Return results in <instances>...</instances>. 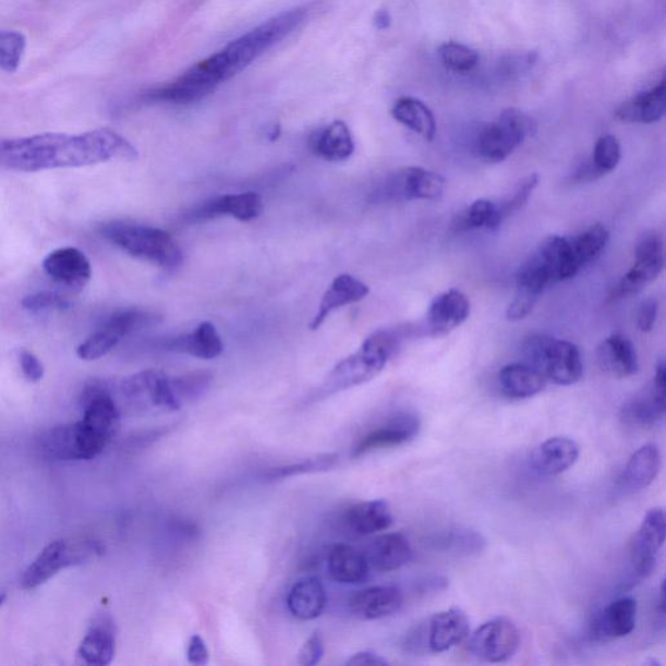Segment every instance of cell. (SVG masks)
Listing matches in <instances>:
<instances>
[{
    "instance_id": "obj_20",
    "label": "cell",
    "mask_w": 666,
    "mask_h": 666,
    "mask_svg": "<svg viewBox=\"0 0 666 666\" xmlns=\"http://www.w3.org/2000/svg\"><path fill=\"white\" fill-rule=\"evenodd\" d=\"M637 614L635 598H618L594 617L591 622L590 634L597 642H608L628 637L635 629Z\"/></svg>"
},
{
    "instance_id": "obj_45",
    "label": "cell",
    "mask_w": 666,
    "mask_h": 666,
    "mask_svg": "<svg viewBox=\"0 0 666 666\" xmlns=\"http://www.w3.org/2000/svg\"><path fill=\"white\" fill-rule=\"evenodd\" d=\"M621 160V146L615 136H603L597 140L591 164L594 166L598 177L616 170Z\"/></svg>"
},
{
    "instance_id": "obj_6",
    "label": "cell",
    "mask_w": 666,
    "mask_h": 666,
    "mask_svg": "<svg viewBox=\"0 0 666 666\" xmlns=\"http://www.w3.org/2000/svg\"><path fill=\"white\" fill-rule=\"evenodd\" d=\"M104 547L97 541L80 540L53 541L39 552L28 568L24 571L20 584L24 590H35L43 586L59 571L76 567L90 560L92 557L102 554Z\"/></svg>"
},
{
    "instance_id": "obj_52",
    "label": "cell",
    "mask_w": 666,
    "mask_h": 666,
    "mask_svg": "<svg viewBox=\"0 0 666 666\" xmlns=\"http://www.w3.org/2000/svg\"><path fill=\"white\" fill-rule=\"evenodd\" d=\"M658 304L655 299H647L642 302L638 313V327L642 332H650L654 328L657 319Z\"/></svg>"
},
{
    "instance_id": "obj_51",
    "label": "cell",
    "mask_w": 666,
    "mask_h": 666,
    "mask_svg": "<svg viewBox=\"0 0 666 666\" xmlns=\"http://www.w3.org/2000/svg\"><path fill=\"white\" fill-rule=\"evenodd\" d=\"M20 366L26 379L32 383H37L44 378L45 368L43 362L37 356L28 351L20 352Z\"/></svg>"
},
{
    "instance_id": "obj_22",
    "label": "cell",
    "mask_w": 666,
    "mask_h": 666,
    "mask_svg": "<svg viewBox=\"0 0 666 666\" xmlns=\"http://www.w3.org/2000/svg\"><path fill=\"white\" fill-rule=\"evenodd\" d=\"M470 635V622L465 611L450 608L429 618L426 645L434 654H441L461 644Z\"/></svg>"
},
{
    "instance_id": "obj_47",
    "label": "cell",
    "mask_w": 666,
    "mask_h": 666,
    "mask_svg": "<svg viewBox=\"0 0 666 666\" xmlns=\"http://www.w3.org/2000/svg\"><path fill=\"white\" fill-rule=\"evenodd\" d=\"M537 184H540V177H537L536 173L529 174L528 178H524L521 183L518 184L513 192V196L499 204L502 220H507L511 215L520 211L521 208L528 204Z\"/></svg>"
},
{
    "instance_id": "obj_15",
    "label": "cell",
    "mask_w": 666,
    "mask_h": 666,
    "mask_svg": "<svg viewBox=\"0 0 666 666\" xmlns=\"http://www.w3.org/2000/svg\"><path fill=\"white\" fill-rule=\"evenodd\" d=\"M421 428L419 416L410 413H399L388 419L382 426L362 436L353 447V457H361L376 450L403 446L415 439Z\"/></svg>"
},
{
    "instance_id": "obj_24",
    "label": "cell",
    "mask_w": 666,
    "mask_h": 666,
    "mask_svg": "<svg viewBox=\"0 0 666 666\" xmlns=\"http://www.w3.org/2000/svg\"><path fill=\"white\" fill-rule=\"evenodd\" d=\"M470 315V301L457 289L444 292L433 301L427 313V329L432 336H444L460 327Z\"/></svg>"
},
{
    "instance_id": "obj_50",
    "label": "cell",
    "mask_w": 666,
    "mask_h": 666,
    "mask_svg": "<svg viewBox=\"0 0 666 666\" xmlns=\"http://www.w3.org/2000/svg\"><path fill=\"white\" fill-rule=\"evenodd\" d=\"M537 56L535 52H524L521 56H511L504 60L501 70L508 77H518L529 72L535 65Z\"/></svg>"
},
{
    "instance_id": "obj_32",
    "label": "cell",
    "mask_w": 666,
    "mask_h": 666,
    "mask_svg": "<svg viewBox=\"0 0 666 666\" xmlns=\"http://www.w3.org/2000/svg\"><path fill=\"white\" fill-rule=\"evenodd\" d=\"M287 605L292 616L299 620H315L326 609V589L316 577L301 578L289 591Z\"/></svg>"
},
{
    "instance_id": "obj_16",
    "label": "cell",
    "mask_w": 666,
    "mask_h": 666,
    "mask_svg": "<svg viewBox=\"0 0 666 666\" xmlns=\"http://www.w3.org/2000/svg\"><path fill=\"white\" fill-rule=\"evenodd\" d=\"M665 362H658L655 378L644 392L631 399L621 410V420L630 426L649 427L665 415Z\"/></svg>"
},
{
    "instance_id": "obj_33",
    "label": "cell",
    "mask_w": 666,
    "mask_h": 666,
    "mask_svg": "<svg viewBox=\"0 0 666 666\" xmlns=\"http://www.w3.org/2000/svg\"><path fill=\"white\" fill-rule=\"evenodd\" d=\"M368 564L379 571L399 570L412 560L413 549L405 536L399 533L380 535L370 544Z\"/></svg>"
},
{
    "instance_id": "obj_56",
    "label": "cell",
    "mask_w": 666,
    "mask_h": 666,
    "mask_svg": "<svg viewBox=\"0 0 666 666\" xmlns=\"http://www.w3.org/2000/svg\"><path fill=\"white\" fill-rule=\"evenodd\" d=\"M658 611H661V616H665V582L663 581L661 588V597H658Z\"/></svg>"
},
{
    "instance_id": "obj_43",
    "label": "cell",
    "mask_w": 666,
    "mask_h": 666,
    "mask_svg": "<svg viewBox=\"0 0 666 666\" xmlns=\"http://www.w3.org/2000/svg\"><path fill=\"white\" fill-rule=\"evenodd\" d=\"M439 57L448 70L469 72L480 63V53L467 45L446 43L439 47Z\"/></svg>"
},
{
    "instance_id": "obj_28",
    "label": "cell",
    "mask_w": 666,
    "mask_h": 666,
    "mask_svg": "<svg viewBox=\"0 0 666 666\" xmlns=\"http://www.w3.org/2000/svg\"><path fill=\"white\" fill-rule=\"evenodd\" d=\"M597 360L604 372L616 378H630L639 370L635 348L621 334L610 335L598 346Z\"/></svg>"
},
{
    "instance_id": "obj_19",
    "label": "cell",
    "mask_w": 666,
    "mask_h": 666,
    "mask_svg": "<svg viewBox=\"0 0 666 666\" xmlns=\"http://www.w3.org/2000/svg\"><path fill=\"white\" fill-rule=\"evenodd\" d=\"M531 257L542 267L550 284L574 278L582 270L571 240L561 235H550L544 240Z\"/></svg>"
},
{
    "instance_id": "obj_55",
    "label": "cell",
    "mask_w": 666,
    "mask_h": 666,
    "mask_svg": "<svg viewBox=\"0 0 666 666\" xmlns=\"http://www.w3.org/2000/svg\"><path fill=\"white\" fill-rule=\"evenodd\" d=\"M391 15H389L388 11L386 10H380L376 12V15L374 16V25L379 31L388 29L389 26H391Z\"/></svg>"
},
{
    "instance_id": "obj_9",
    "label": "cell",
    "mask_w": 666,
    "mask_h": 666,
    "mask_svg": "<svg viewBox=\"0 0 666 666\" xmlns=\"http://www.w3.org/2000/svg\"><path fill=\"white\" fill-rule=\"evenodd\" d=\"M116 396L118 402L121 399L134 409L172 413L183 408L174 395L170 376L159 370H145L128 376L116 385Z\"/></svg>"
},
{
    "instance_id": "obj_38",
    "label": "cell",
    "mask_w": 666,
    "mask_h": 666,
    "mask_svg": "<svg viewBox=\"0 0 666 666\" xmlns=\"http://www.w3.org/2000/svg\"><path fill=\"white\" fill-rule=\"evenodd\" d=\"M499 205L488 199H477L461 213L455 221L456 231H495L502 223Z\"/></svg>"
},
{
    "instance_id": "obj_57",
    "label": "cell",
    "mask_w": 666,
    "mask_h": 666,
    "mask_svg": "<svg viewBox=\"0 0 666 666\" xmlns=\"http://www.w3.org/2000/svg\"><path fill=\"white\" fill-rule=\"evenodd\" d=\"M7 595L4 594V592H2V594H0V607H2L4 601H5Z\"/></svg>"
},
{
    "instance_id": "obj_30",
    "label": "cell",
    "mask_w": 666,
    "mask_h": 666,
    "mask_svg": "<svg viewBox=\"0 0 666 666\" xmlns=\"http://www.w3.org/2000/svg\"><path fill=\"white\" fill-rule=\"evenodd\" d=\"M327 570L335 582L360 584L367 581L370 564L362 552L349 544L340 543L329 549Z\"/></svg>"
},
{
    "instance_id": "obj_12",
    "label": "cell",
    "mask_w": 666,
    "mask_h": 666,
    "mask_svg": "<svg viewBox=\"0 0 666 666\" xmlns=\"http://www.w3.org/2000/svg\"><path fill=\"white\" fill-rule=\"evenodd\" d=\"M520 642L516 623L506 617H497L484 622L471 634L469 650L476 661L502 663L514 656Z\"/></svg>"
},
{
    "instance_id": "obj_39",
    "label": "cell",
    "mask_w": 666,
    "mask_h": 666,
    "mask_svg": "<svg viewBox=\"0 0 666 666\" xmlns=\"http://www.w3.org/2000/svg\"><path fill=\"white\" fill-rule=\"evenodd\" d=\"M340 456L338 453H325L312 459L291 463V465L273 468L267 470L264 480L266 482H278L287 480V477L299 476L304 474L325 473L338 467Z\"/></svg>"
},
{
    "instance_id": "obj_11",
    "label": "cell",
    "mask_w": 666,
    "mask_h": 666,
    "mask_svg": "<svg viewBox=\"0 0 666 666\" xmlns=\"http://www.w3.org/2000/svg\"><path fill=\"white\" fill-rule=\"evenodd\" d=\"M446 180L439 173L422 167H407L396 171L386 179L378 191L376 199L380 201H435L443 196Z\"/></svg>"
},
{
    "instance_id": "obj_1",
    "label": "cell",
    "mask_w": 666,
    "mask_h": 666,
    "mask_svg": "<svg viewBox=\"0 0 666 666\" xmlns=\"http://www.w3.org/2000/svg\"><path fill=\"white\" fill-rule=\"evenodd\" d=\"M137 159L136 147L109 128L80 134L43 133L0 141V167L20 172L78 168L110 160Z\"/></svg>"
},
{
    "instance_id": "obj_17",
    "label": "cell",
    "mask_w": 666,
    "mask_h": 666,
    "mask_svg": "<svg viewBox=\"0 0 666 666\" xmlns=\"http://www.w3.org/2000/svg\"><path fill=\"white\" fill-rule=\"evenodd\" d=\"M264 213V201L254 192L225 194L206 201L186 214L187 221H205L219 217H231L240 221H252Z\"/></svg>"
},
{
    "instance_id": "obj_48",
    "label": "cell",
    "mask_w": 666,
    "mask_h": 666,
    "mask_svg": "<svg viewBox=\"0 0 666 666\" xmlns=\"http://www.w3.org/2000/svg\"><path fill=\"white\" fill-rule=\"evenodd\" d=\"M26 312L32 314L45 313L49 311H64L71 306L65 295L57 292H38L26 295L22 302Z\"/></svg>"
},
{
    "instance_id": "obj_34",
    "label": "cell",
    "mask_w": 666,
    "mask_h": 666,
    "mask_svg": "<svg viewBox=\"0 0 666 666\" xmlns=\"http://www.w3.org/2000/svg\"><path fill=\"white\" fill-rule=\"evenodd\" d=\"M344 521L353 534L368 536L391 528L393 516L386 500H372L349 508Z\"/></svg>"
},
{
    "instance_id": "obj_14",
    "label": "cell",
    "mask_w": 666,
    "mask_h": 666,
    "mask_svg": "<svg viewBox=\"0 0 666 666\" xmlns=\"http://www.w3.org/2000/svg\"><path fill=\"white\" fill-rule=\"evenodd\" d=\"M665 533L664 510L662 508L651 509L645 514L634 542H632L631 565L637 580H644L654 570L658 552L664 546Z\"/></svg>"
},
{
    "instance_id": "obj_25",
    "label": "cell",
    "mask_w": 666,
    "mask_h": 666,
    "mask_svg": "<svg viewBox=\"0 0 666 666\" xmlns=\"http://www.w3.org/2000/svg\"><path fill=\"white\" fill-rule=\"evenodd\" d=\"M580 459V447L569 437L556 436L541 444L531 456L537 474L555 476L565 473Z\"/></svg>"
},
{
    "instance_id": "obj_7",
    "label": "cell",
    "mask_w": 666,
    "mask_h": 666,
    "mask_svg": "<svg viewBox=\"0 0 666 666\" xmlns=\"http://www.w3.org/2000/svg\"><path fill=\"white\" fill-rule=\"evenodd\" d=\"M535 133L536 124L533 119L520 110L508 109L493 123L483 128L476 141L477 152L489 164H499Z\"/></svg>"
},
{
    "instance_id": "obj_18",
    "label": "cell",
    "mask_w": 666,
    "mask_h": 666,
    "mask_svg": "<svg viewBox=\"0 0 666 666\" xmlns=\"http://www.w3.org/2000/svg\"><path fill=\"white\" fill-rule=\"evenodd\" d=\"M44 270L58 284L81 291L92 279V265L76 247H62L51 252L44 261Z\"/></svg>"
},
{
    "instance_id": "obj_4",
    "label": "cell",
    "mask_w": 666,
    "mask_h": 666,
    "mask_svg": "<svg viewBox=\"0 0 666 666\" xmlns=\"http://www.w3.org/2000/svg\"><path fill=\"white\" fill-rule=\"evenodd\" d=\"M100 233L134 258L150 262L166 270L183 265L184 255L178 241L159 228L111 221L100 227Z\"/></svg>"
},
{
    "instance_id": "obj_53",
    "label": "cell",
    "mask_w": 666,
    "mask_h": 666,
    "mask_svg": "<svg viewBox=\"0 0 666 666\" xmlns=\"http://www.w3.org/2000/svg\"><path fill=\"white\" fill-rule=\"evenodd\" d=\"M187 662L193 665H206L210 661L206 642L201 635H193L186 650Z\"/></svg>"
},
{
    "instance_id": "obj_27",
    "label": "cell",
    "mask_w": 666,
    "mask_h": 666,
    "mask_svg": "<svg viewBox=\"0 0 666 666\" xmlns=\"http://www.w3.org/2000/svg\"><path fill=\"white\" fill-rule=\"evenodd\" d=\"M666 83L665 77L650 90L637 94L618 107L616 117L625 123L652 124L665 116Z\"/></svg>"
},
{
    "instance_id": "obj_21",
    "label": "cell",
    "mask_w": 666,
    "mask_h": 666,
    "mask_svg": "<svg viewBox=\"0 0 666 666\" xmlns=\"http://www.w3.org/2000/svg\"><path fill=\"white\" fill-rule=\"evenodd\" d=\"M117 655V630L111 616L104 614L94 618L77 650V657L87 665L105 666Z\"/></svg>"
},
{
    "instance_id": "obj_36",
    "label": "cell",
    "mask_w": 666,
    "mask_h": 666,
    "mask_svg": "<svg viewBox=\"0 0 666 666\" xmlns=\"http://www.w3.org/2000/svg\"><path fill=\"white\" fill-rule=\"evenodd\" d=\"M661 469V449L655 444H645L630 457L621 477L623 486L630 491L647 488L654 483Z\"/></svg>"
},
{
    "instance_id": "obj_5",
    "label": "cell",
    "mask_w": 666,
    "mask_h": 666,
    "mask_svg": "<svg viewBox=\"0 0 666 666\" xmlns=\"http://www.w3.org/2000/svg\"><path fill=\"white\" fill-rule=\"evenodd\" d=\"M522 352L528 365L558 386H573L582 378V356L573 342L534 335L523 342Z\"/></svg>"
},
{
    "instance_id": "obj_42",
    "label": "cell",
    "mask_w": 666,
    "mask_h": 666,
    "mask_svg": "<svg viewBox=\"0 0 666 666\" xmlns=\"http://www.w3.org/2000/svg\"><path fill=\"white\" fill-rule=\"evenodd\" d=\"M174 395L181 405L185 402H191L199 399L210 388L213 375L207 372H196L171 378Z\"/></svg>"
},
{
    "instance_id": "obj_35",
    "label": "cell",
    "mask_w": 666,
    "mask_h": 666,
    "mask_svg": "<svg viewBox=\"0 0 666 666\" xmlns=\"http://www.w3.org/2000/svg\"><path fill=\"white\" fill-rule=\"evenodd\" d=\"M501 392L513 400H524L541 393L547 386L546 376L528 363H511L499 374Z\"/></svg>"
},
{
    "instance_id": "obj_31",
    "label": "cell",
    "mask_w": 666,
    "mask_h": 666,
    "mask_svg": "<svg viewBox=\"0 0 666 666\" xmlns=\"http://www.w3.org/2000/svg\"><path fill=\"white\" fill-rule=\"evenodd\" d=\"M167 351L196 356L199 360H214L223 353V341L210 322H202L193 332L168 339Z\"/></svg>"
},
{
    "instance_id": "obj_3",
    "label": "cell",
    "mask_w": 666,
    "mask_h": 666,
    "mask_svg": "<svg viewBox=\"0 0 666 666\" xmlns=\"http://www.w3.org/2000/svg\"><path fill=\"white\" fill-rule=\"evenodd\" d=\"M396 349L397 339L391 332L378 331L368 336L359 351L332 368L318 393L332 396L373 380L385 370Z\"/></svg>"
},
{
    "instance_id": "obj_37",
    "label": "cell",
    "mask_w": 666,
    "mask_h": 666,
    "mask_svg": "<svg viewBox=\"0 0 666 666\" xmlns=\"http://www.w3.org/2000/svg\"><path fill=\"white\" fill-rule=\"evenodd\" d=\"M391 116L400 124L419 133L427 141H433L436 134V120L432 110L422 100L403 97L396 100Z\"/></svg>"
},
{
    "instance_id": "obj_49",
    "label": "cell",
    "mask_w": 666,
    "mask_h": 666,
    "mask_svg": "<svg viewBox=\"0 0 666 666\" xmlns=\"http://www.w3.org/2000/svg\"><path fill=\"white\" fill-rule=\"evenodd\" d=\"M323 656H325V643L319 632H314L299 651L298 663L302 666H315L322 662Z\"/></svg>"
},
{
    "instance_id": "obj_54",
    "label": "cell",
    "mask_w": 666,
    "mask_h": 666,
    "mask_svg": "<svg viewBox=\"0 0 666 666\" xmlns=\"http://www.w3.org/2000/svg\"><path fill=\"white\" fill-rule=\"evenodd\" d=\"M347 665H365V666H386L388 662L385 657L375 654L373 651H362L359 654L353 655L351 658H348Z\"/></svg>"
},
{
    "instance_id": "obj_10",
    "label": "cell",
    "mask_w": 666,
    "mask_h": 666,
    "mask_svg": "<svg viewBox=\"0 0 666 666\" xmlns=\"http://www.w3.org/2000/svg\"><path fill=\"white\" fill-rule=\"evenodd\" d=\"M221 83L223 80L210 57L193 65L173 83L146 92L143 100L146 104H196L210 96Z\"/></svg>"
},
{
    "instance_id": "obj_26",
    "label": "cell",
    "mask_w": 666,
    "mask_h": 666,
    "mask_svg": "<svg viewBox=\"0 0 666 666\" xmlns=\"http://www.w3.org/2000/svg\"><path fill=\"white\" fill-rule=\"evenodd\" d=\"M370 288L365 282L349 274L336 276L331 287L323 294L318 312L311 323L313 331L318 329L331 313L347 305L356 304L367 298Z\"/></svg>"
},
{
    "instance_id": "obj_44",
    "label": "cell",
    "mask_w": 666,
    "mask_h": 666,
    "mask_svg": "<svg viewBox=\"0 0 666 666\" xmlns=\"http://www.w3.org/2000/svg\"><path fill=\"white\" fill-rule=\"evenodd\" d=\"M26 38L23 33L0 31V69L16 72L24 57Z\"/></svg>"
},
{
    "instance_id": "obj_23",
    "label": "cell",
    "mask_w": 666,
    "mask_h": 666,
    "mask_svg": "<svg viewBox=\"0 0 666 666\" xmlns=\"http://www.w3.org/2000/svg\"><path fill=\"white\" fill-rule=\"evenodd\" d=\"M402 604L403 595L399 588L375 586L355 592L349 608L360 620L374 621L397 614Z\"/></svg>"
},
{
    "instance_id": "obj_13",
    "label": "cell",
    "mask_w": 666,
    "mask_h": 666,
    "mask_svg": "<svg viewBox=\"0 0 666 666\" xmlns=\"http://www.w3.org/2000/svg\"><path fill=\"white\" fill-rule=\"evenodd\" d=\"M664 241L657 232H649L638 241L635 262L617 286L611 299L628 298L643 291L664 270Z\"/></svg>"
},
{
    "instance_id": "obj_2",
    "label": "cell",
    "mask_w": 666,
    "mask_h": 666,
    "mask_svg": "<svg viewBox=\"0 0 666 666\" xmlns=\"http://www.w3.org/2000/svg\"><path fill=\"white\" fill-rule=\"evenodd\" d=\"M311 13V7L307 5L281 12L246 35L232 40L223 50L214 53L211 58L223 83L239 75L271 47L292 35L306 23Z\"/></svg>"
},
{
    "instance_id": "obj_40",
    "label": "cell",
    "mask_w": 666,
    "mask_h": 666,
    "mask_svg": "<svg viewBox=\"0 0 666 666\" xmlns=\"http://www.w3.org/2000/svg\"><path fill=\"white\" fill-rule=\"evenodd\" d=\"M570 240L571 244H573L576 257L583 268L601 257L608 245L609 231L607 227L601 223L592 225L586 231Z\"/></svg>"
},
{
    "instance_id": "obj_41",
    "label": "cell",
    "mask_w": 666,
    "mask_h": 666,
    "mask_svg": "<svg viewBox=\"0 0 666 666\" xmlns=\"http://www.w3.org/2000/svg\"><path fill=\"white\" fill-rule=\"evenodd\" d=\"M121 339L117 331L104 325L77 348V355L83 361H97L116 349Z\"/></svg>"
},
{
    "instance_id": "obj_46",
    "label": "cell",
    "mask_w": 666,
    "mask_h": 666,
    "mask_svg": "<svg viewBox=\"0 0 666 666\" xmlns=\"http://www.w3.org/2000/svg\"><path fill=\"white\" fill-rule=\"evenodd\" d=\"M444 548L459 555H474L486 546L484 537L473 530H455L441 541Z\"/></svg>"
},
{
    "instance_id": "obj_8",
    "label": "cell",
    "mask_w": 666,
    "mask_h": 666,
    "mask_svg": "<svg viewBox=\"0 0 666 666\" xmlns=\"http://www.w3.org/2000/svg\"><path fill=\"white\" fill-rule=\"evenodd\" d=\"M111 440L100 435L83 420L56 426L47 432L40 447L50 459L90 461L102 455Z\"/></svg>"
},
{
    "instance_id": "obj_29",
    "label": "cell",
    "mask_w": 666,
    "mask_h": 666,
    "mask_svg": "<svg viewBox=\"0 0 666 666\" xmlns=\"http://www.w3.org/2000/svg\"><path fill=\"white\" fill-rule=\"evenodd\" d=\"M308 146L316 157L328 161H342L351 158L354 153V141L351 130L344 121L319 128L313 132Z\"/></svg>"
}]
</instances>
